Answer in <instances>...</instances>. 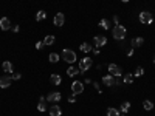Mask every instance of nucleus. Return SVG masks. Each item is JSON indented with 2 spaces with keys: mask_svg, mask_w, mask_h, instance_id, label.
<instances>
[{
  "mask_svg": "<svg viewBox=\"0 0 155 116\" xmlns=\"http://www.w3.org/2000/svg\"><path fill=\"white\" fill-rule=\"evenodd\" d=\"M127 34V30L124 28L123 25H115L113 28V39L115 40H123Z\"/></svg>",
  "mask_w": 155,
  "mask_h": 116,
  "instance_id": "1",
  "label": "nucleus"
},
{
  "mask_svg": "<svg viewBox=\"0 0 155 116\" xmlns=\"http://www.w3.org/2000/svg\"><path fill=\"white\" fill-rule=\"evenodd\" d=\"M92 64H93V60L90 59V57H84V59H81V60H79L78 68H79V71H81V73H84V71L90 70V67H92Z\"/></svg>",
  "mask_w": 155,
  "mask_h": 116,
  "instance_id": "2",
  "label": "nucleus"
},
{
  "mask_svg": "<svg viewBox=\"0 0 155 116\" xmlns=\"http://www.w3.org/2000/svg\"><path fill=\"white\" fill-rule=\"evenodd\" d=\"M62 59L68 62V64H73L74 60H76V53L73 50H64L62 51Z\"/></svg>",
  "mask_w": 155,
  "mask_h": 116,
  "instance_id": "3",
  "label": "nucleus"
},
{
  "mask_svg": "<svg viewBox=\"0 0 155 116\" xmlns=\"http://www.w3.org/2000/svg\"><path fill=\"white\" fill-rule=\"evenodd\" d=\"M140 22H141V23H146V25H151V23L154 22L152 14L149 13V11H141V13H140Z\"/></svg>",
  "mask_w": 155,
  "mask_h": 116,
  "instance_id": "4",
  "label": "nucleus"
},
{
  "mask_svg": "<svg viewBox=\"0 0 155 116\" xmlns=\"http://www.w3.org/2000/svg\"><path fill=\"white\" fill-rule=\"evenodd\" d=\"M107 70H109V73H110L112 76H115V77H119L123 74V70H121V67L119 65H115V64H110L107 67Z\"/></svg>",
  "mask_w": 155,
  "mask_h": 116,
  "instance_id": "5",
  "label": "nucleus"
},
{
  "mask_svg": "<svg viewBox=\"0 0 155 116\" xmlns=\"http://www.w3.org/2000/svg\"><path fill=\"white\" fill-rule=\"evenodd\" d=\"M72 91H73V94H81L84 91V84L79 82V81L72 82Z\"/></svg>",
  "mask_w": 155,
  "mask_h": 116,
  "instance_id": "6",
  "label": "nucleus"
},
{
  "mask_svg": "<svg viewBox=\"0 0 155 116\" xmlns=\"http://www.w3.org/2000/svg\"><path fill=\"white\" fill-rule=\"evenodd\" d=\"M11 82H13V77L9 74L2 76V77H0V88H8V87L11 85Z\"/></svg>",
  "mask_w": 155,
  "mask_h": 116,
  "instance_id": "7",
  "label": "nucleus"
},
{
  "mask_svg": "<svg viewBox=\"0 0 155 116\" xmlns=\"http://www.w3.org/2000/svg\"><path fill=\"white\" fill-rule=\"evenodd\" d=\"M93 43H95V47L101 48V47H104L107 43V37L106 36H96L93 39Z\"/></svg>",
  "mask_w": 155,
  "mask_h": 116,
  "instance_id": "8",
  "label": "nucleus"
},
{
  "mask_svg": "<svg viewBox=\"0 0 155 116\" xmlns=\"http://www.w3.org/2000/svg\"><path fill=\"white\" fill-rule=\"evenodd\" d=\"M61 98H62L61 93H59V91H54V93H50L47 96V102H59Z\"/></svg>",
  "mask_w": 155,
  "mask_h": 116,
  "instance_id": "9",
  "label": "nucleus"
},
{
  "mask_svg": "<svg viewBox=\"0 0 155 116\" xmlns=\"http://www.w3.org/2000/svg\"><path fill=\"white\" fill-rule=\"evenodd\" d=\"M53 22H54V25H56V26H62L64 23H65V16H64L62 13H58L56 16H54Z\"/></svg>",
  "mask_w": 155,
  "mask_h": 116,
  "instance_id": "10",
  "label": "nucleus"
},
{
  "mask_svg": "<svg viewBox=\"0 0 155 116\" xmlns=\"http://www.w3.org/2000/svg\"><path fill=\"white\" fill-rule=\"evenodd\" d=\"M0 28H2L3 31L11 30V22H9L8 17H2V19H0Z\"/></svg>",
  "mask_w": 155,
  "mask_h": 116,
  "instance_id": "11",
  "label": "nucleus"
},
{
  "mask_svg": "<svg viewBox=\"0 0 155 116\" xmlns=\"http://www.w3.org/2000/svg\"><path fill=\"white\" fill-rule=\"evenodd\" d=\"M102 84H106L107 87H113L115 84H116V81H115V77L112 74H107L102 77Z\"/></svg>",
  "mask_w": 155,
  "mask_h": 116,
  "instance_id": "12",
  "label": "nucleus"
},
{
  "mask_svg": "<svg viewBox=\"0 0 155 116\" xmlns=\"http://www.w3.org/2000/svg\"><path fill=\"white\" fill-rule=\"evenodd\" d=\"M48 112H50V115H51V116H61L62 115V110H61L59 105H51V107L48 108Z\"/></svg>",
  "mask_w": 155,
  "mask_h": 116,
  "instance_id": "13",
  "label": "nucleus"
},
{
  "mask_svg": "<svg viewBox=\"0 0 155 116\" xmlns=\"http://www.w3.org/2000/svg\"><path fill=\"white\" fill-rule=\"evenodd\" d=\"M143 43H144V39L143 37H133L132 42H130V47L132 48H140Z\"/></svg>",
  "mask_w": 155,
  "mask_h": 116,
  "instance_id": "14",
  "label": "nucleus"
},
{
  "mask_svg": "<svg viewBox=\"0 0 155 116\" xmlns=\"http://www.w3.org/2000/svg\"><path fill=\"white\" fill-rule=\"evenodd\" d=\"M37 110H39V112H45V110H47V99H45V98H41V99H39Z\"/></svg>",
  "mask_w": 155,
  "mask_h": 116,
  "instance_id": "15",
  "label": "nucleus"
},
{
  "mask_svg": "<svg viewBox=\"0 0 155 116\" xmlns=\"http://www.w3.org/2000/svg\"><path fill=\"white\" fill-rule=\"evenodd\" d=\"M2 68H3V71H5V73H13V64H11V62H3V64H2Z\"/></svg>",
  "mask_w": 155,
  "mask_h": 116,
  "instance_id": "16",
  "label": "nucleus"
},
{
  "mask_svg": "<svg viewBox=\"0 0 155 116\" xmlns=\"http://www.w3.org/2000/svg\"><path fill=\"white\" fill-rule=\"evenodd\" d=\"M61 76H59V74H51V76H50V82H51V84L53 85H59V84H61Z\"/></svg>",
  "mask_w": 155,
  "mask_h": 116,
  "instance_id": "17",
  "label": "nucleus"
},
{
  "mask_svg": "<svg viewBox=\"0 0 155 116\" xmlns=\"http://www.w3.org/2000/svg\"><path fill=\"white\" fill-rule=\"evenodd\" d=\"M78 73H81V71H79V68H78V67H70V68L67 70V74H68L70 77L76 76Z\"/></svg>",
  "mask_w": 155,
  "mask_h": 116,
  "instance_id": "18",
  "label": "nucleus"
},
{
  "mask_svg": "<svg viewBox=\"0 0 155 116\" xmlns=\"http://www.w3.org/2000/svg\"><path fill=\"white\" fill-rule=\"evenodd\" d=\"M54 40H56V39H54V36L48 34V36H45V39H43V43H45V45H53V43H54Z\"/></svg>",
  "mask_w": 155,
  "mask_h": 116,
  "instance_id": "19",
  "label": "nucleus"
},
{
  "mask_svg": "<svg viewBox=\"0 0 155 116\" xmlns=\"http://www.w3.org/2000/svg\"><path fill=\"white\" fill-rule=\"evenodd\" d=\"M47 17V13L43 11V9H41V11H39L37 14H36V20L37 22H41V20H43V19Z\"/></svg>",
  "mask_w": 155,
  "mask_h": 116,
  "instance_id": "20",
  "label": "nucleus"
},
{
  "mask_svg": "<svg viewBox=\"0 0 155 116\" xmlns=\"http://www.w3.org/2000/svg\"><path fill=\"white\" fill-rule=\"evenodd\" d=\"M99 26L104 28V30H109V28H110V22H109L107 19H102V20L99 22Z\"/></svg>",
  "mask_w": 155,
  "mask_h": 116,
  "instance_id": "21",
  "label": "nucleus"
},
{
  "mask_svg": "<svg viewBox=\"0 0 155 116\" xmlns=\"http://www.w3.org/2000/svg\"><path fill=\"white\" fill-rule=\"evenodd\" d=\"M48 60L51 62V64H56V62L59 60V54H56V53H51V54L48 56Z\"/></svg>",
  "mask_w": 155,
  "mask_h": 116,
  "instance_id": "22",
  "label": "nucleus"
},
{
  "mask_svg": "<svg viewBox=\"0 0 155 116\" xmlns=\"http://www.w3.org/2000/svg\"><path fill=\"white\" fill-rule=\"evenodd\" d=\"M143 108H144V110H152V108H154L152 101H144V102H143Z\"/></svg>",
  "mask_w": 155,
  "mask_h": 116,
  "instance_id": "23",
  "label": "nucleus"
},
{
  "mask_svg": "<svg viewBox=\"0 0 155 116\" xmlns=\"http://www.w3.org/2000/svg\"><path fill=\"white\" fill-rule=\"evenodd\" d=\"M129 110H130V102H123L121 104V112L123 113H127Z\"/></svg>",
  "mask_w": 155,
  "mask_h": 116,
  "instance_id": "24",
  "label": "nucleus"
},
{
  "mask_svg": "<svg viewBox=\"0 0 155 116\" xmlns=\"http://www.w3.org/2000/svg\"><path fill=\"white\" fill-rule=\"evenodd\" d=\"M107 116H119V112L116 108H107Z\"/></svg>",
  "mask_w": 155,
  "mask_h": 116,
  "instance_id": "25",
  "label": "nucleus"
},
{
  "mask_svg": "<svg viewBox=\"0 0 155 116\" xmlns=\"http://www.w3.org/2000/svg\"><path fill=\"white\" fill-rule=\"evenodd\" d=\"M90 50H92V47H90L87 42H84L82 45H81V51H84V53H88Z\"/></svg>",
  "mask_w": 155,
  "mask_h": 116,
  "instance_id": "26",
  "label": "nucleus"
},
{
  "mask_svg": "<svg viewBox=\"0 0 155 116\" xmlns=\"http://www.w3.org/2000/svg\"><path fill=\"white\" fill-rule=\"evenodd\" d=\"M123 81H124V84H132L133 76H132V74H126V76L123 77Z\"/></svg>",
  "mask_w": 155,
  "mask_h": 116,
  "instance_id": "27",
  "label": "nucleus"
},
{
  "mask_svg": "<svg viewBox=\"0 0 155 116\" xmlns=\"http://www.w3.org/2000/svg\"><path fill=\"white\" fill-rule=\"evenodd\" d=\"M143 74H144V70L141 68V67H138V68L135 70V76H137V77H140V76H143Z\"/></svg>",
  "mask_w": 155,
  "mask_h": 116,
  "instance_id": "28",
  "label": "nucleus"
},
{
  "mask_svg": "<svg viewBox=\"0 0 155 116\" xmlns=\"http://www.w3.org/2000/svg\"><path fill=\"white\" fill-rule=\"evenodd\" d=\"M43 45H45V43H43V40H42V42L39 40V42L36 43V48H37V50H42V48H43Z\"/></svg>",
  "mask_w": 155,
  "mask_h": 116,
  "instance_id": "29",
  "label": "nucleus"
},
{
  "mask_svg": "<svg viewBox=\"0 0 155 116\" xmlns=\"http://www.w3.org/2000/svg\"><path fill=\"white\" fill-rule=\"evenodd\" d=\"M11 77H13V81H14V79L17 81V79H20V77H22V74H20V73H13V76H11Z\"/></svg>",
  "mask_w": 155,
  "mask_h": 116,
  "instance_id": "30",
  "label": "nucleus"
},
{
  "mask_svg": "<svg viewBox=\"0 0 155 116\" xmlns=\"http://www.w3.org/2000/svg\"><path fill=\"white\" fill-rule=\"evenodd\" d=\"M133 50H135V48H132V47H129V48H127V50H126V53H127V56H132V54H133Z\"/></svg>",
  "mask_w": 155,
  "mask_h": 116,
  "instance_id": "31",
  "label": "nucleus"
},
{
  "mask_svg": "<svg viewBox=\"0 0 155 116\" xmlns=\"http://www.w3.org/2000/svg\"><path fill=\"white\" fill-rule=\"evenodd\" d=\"M74 96H76V94H72V96L68 98V101H70V102H74V101H76V98H74Z\"/></svg>",
  "mask_w": 155,
  "mask_h": 116,
  "instance_id": "32",
  "label": "nucleus"
},
{
  "mask_svg": "<svg viewBox=\"0 0 155 116\" xmlns=\"http://www.w3.org/2000/svg\"><path fill=\"white\" fill-rule=\"evenodd\" d=\"M19 30H20V28H19L17 25H16V26H13V31H14V33H19Z\"/></svg>",
  "mask_w": 155,
  "mask_h": 116,
  "instance_id": "33",
  "label": "nucleus"
},
{
  "mask_svg": "<svg viewBox=\"0 0 155 116\" xmlns=\"http://www.w3.org/2000/svg\"><path fill=\"white\" fill-rule=\"evenodd\" d=\"M118 20H119V19H118V16H115V17H113V22H115V25H118Z\"/></svg>",
  "mask_w": 155,
  "mask_h": 116,
  "instance_id": "34",
  "label": "nucleus"
},
{
  "mask_svg": "<svg viewBox=\"0 0 155 116\" xmlns=\"http://www.w3.org/2000/svg\"><path fill=\"white\" fill-rule=\"evenodd\" d=\"M119 116H127V113H123V115H119Z\"/></svg>",
  "mask_w": 155,
  "mask_h": 116,
  "instance_id": "35",
  "label": "nucleus"
},
{
  "mask_svg": "<svg viewBox=\"0 0 155 116\" xmlns=\"http://www.w3.org/2000/svg\"><path fill=\"white\" fill-rule=\"evenodd\" d=\"M121 2H124V3H127V2H129V0H121Z\"/></svg>",
  "mask_w": 155,
  "mask_h": 116,
  "instance_id": "36",
  "label": "nucleus"
},
{
  "mask_svg": "<svg viewBox=\"0 0 155 116\" xmlns=\"http://www.w3.org/2000/svg\"><path fill=\"white\" fill-rule=\"evenodd\" d=\"M154 62H155V56H154Z\"/></svg>",
  "mask_w": 155,
  "mask_h": 116,
  "instance_id": "37",
  "label": "nucleus"
}]
</instances>
